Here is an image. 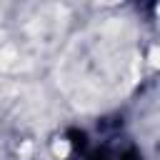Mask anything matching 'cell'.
Wrapping results in <instances>:
<instances>
[{
	"label": "cell",
	"instance_id": "cell-2",
	"mask_svg": "<svg viewBox=\"0 0 160 160\" xmlns=\"http://www.w3.org/2000/svg\"><path fill=\"white\" fill-rule=\"evenodd\" d=\"M52 152H55L58 158H65V155L70 152V145H68V140H58V142L52 145Z\"/></svg>",
	"mask_w": 160,
	"mask_h": 160
},
{
	"label": "cell",
	"instance_id": "cell-1",
	"mask_svg": "<svg viewBox=\"0 0 160 160\" xmlns=\"http://www.w3.org/2000/svg\"><path fill=\"white\" fill-rule=\"evenodd\" d=\"M58 78L78 108H98L122 95L138 78V58L122 22H105L78 38L65 52Z\"/></svg>",
	"mask_w": 160,
	"mask_h": 160
}]
</instances>
